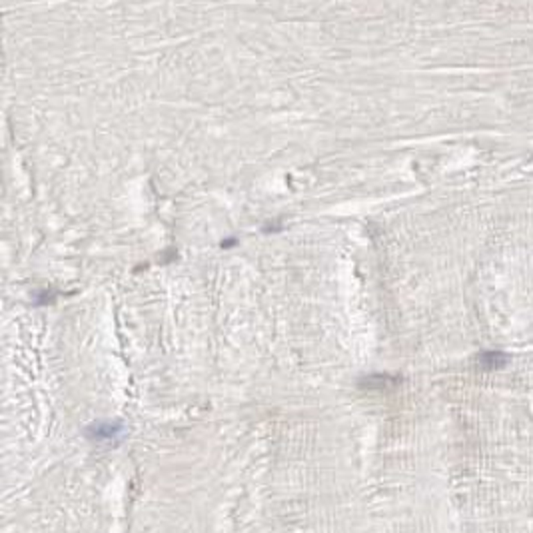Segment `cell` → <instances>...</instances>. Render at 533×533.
<instances>
[{
    "mask_svg": "<svg viewBox=\"0 0 533 533\" xmlns=\"http://www.w3.org/2000/svg\"><path fill=\"white\" fill-rule=\"evenodd\" d=\"M509 361V356H505L503 352H483L480 356V365L485 368V370H501L505 368Z\"/></svg>",
    "mask_w": 533,
    "mask_h": 533,
    "instance_id": "1",
    "label": "cell"
}]
</instances>
